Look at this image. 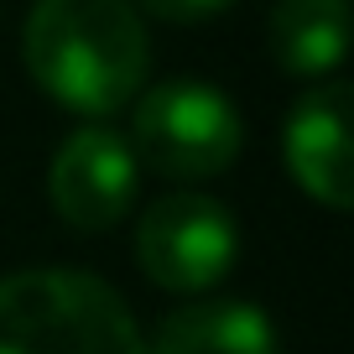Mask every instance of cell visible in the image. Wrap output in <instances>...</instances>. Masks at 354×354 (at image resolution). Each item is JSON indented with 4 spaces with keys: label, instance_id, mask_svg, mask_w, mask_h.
I'll return each mask as SVG.
<instances>
[{
    "label": "cell",
    "instance_id": "5b68a950",
    "mask_svg": "<svg viewBox=\"0 0 354 354\" xmlns=\"http://www.w3.org/2000/svg\"><path fill=\"white\" fill-rule=\"evenodd\" d=\"M136 177H141V162L125 136H115L110 125H78L53 156L47 193L68 224L110 230L136 203Z\"/></svg>",
    "mask_w": 354,
    "mask_h": 354
},
{
    "label": "cell",
    "instance_id": "8992f818",
    "mask_svg": "<svg viewBox=\"0 0 354 354\" xmlns=\"http://www.w3.org/2000/svg\"><path fill=\"white\" fill-rule=\"evenodd\" d=\"M287 167L302 183V193L323 203V209L344 214L349 209V84L333 78L302 94L297 110L287 120Z\"/></svg>",
    "mask_w": 354,
    "mask_h": 354
},
{
    "label": "cell",
    "instance_id": "9c48e42d",
    "mask_svg": "<svg viewBox=\"0 0 354 354\" xmlns=\"http://www.w3.org/2000/svg\"><path fill=\"white\" fill-rule=\"evenodd\" d=\"M141 6L162 21H203V16H219L224 6H234V0H141Z\"/></svg>",
    "mask_w": 354,
    "mask_h": 354
},
{
    "label": "cell",
    "instance_id": "7a4b0ae2",
    "mask_svg": "<svg viewBox=\"0 0 354 354\" xmlns=\"http://www.w3.org/2000/svg\"><path fill=\"white\" fill-rule=\"evenodd\" d=\"M0 354H146V339L110 281L37 266L0 277Z\"/></svg>",
    "mask_w": 354,
    "mask_h": 354
},
{
    "label": "cell",
    "instance_id": "ba28073f",
    "mask_svg": "<svg viewBox=\"0 0 354 354\" xmlns=\"http://www.w3.org/2000/svg\"><path fill=\"white\" fill-rule=\"evenodd\" d=\"M266 32L287 73L328 78L349 53V0H277Z\"/></svg>",
    "mask_w": 354,
    "mask_h": 354
},
{
    "label": "cell",
    "instance_id": "52a82bcc",
    "mask_svg": "<svg viewBox=\"0 0 354 354\" xmlns=\"http://www.w3.org/2000/svg\"><path fill=\"white\" fill-rule=\"evenodd\" d=\"M146 354H277V328L255 302H193L162 318Z\"/></svg>",
    "mask_w": 354,
    "mask_h": 354
},
{
    "label": "cell",
    "instance_id": "6da1fadb",
    "mask_svg": "<svg viewBox=\"0 0 354 354\" xmlns=\"http://www.w3.org/2000/svg\"><path fill=\"white\" fill-rule=\"evenodd\" d=\"M26 73L78 115H110L146 78V26L131 0H37L26 16Z\"/></svg>",
    "mask_w": 354,
    "mask_h": 354
},
{
    "label": "cell",
    "instance_id": "3957f363",
    "mask_svg": "<svg viewBox=\"0 0 354 354\" xmlns=\"http://www.w3.org/2000/svg\"><path fill=\"white\" fill-rule=\"evenodd\" d=\"M136 162L162 177H219L240 156V110L198 78L146 88L136 104Z\"/></svg>",
    "mask_w": 354,
    "mask_h": 354
},
{
    "label": "cell",
    "instance_id": "277c9868",
    "mask_svg": "<svg viewBox=\"0 0 354 354\" xmlns=\"http://www.w3.org/2000/svg\"><path fill=\"white\" fill-rule=\"evenodd\" d=\"M240 255V230L230 209L203 193H167L141 214L136 266L167 292H203L230 277Z\"/></svg>",
    "mask_w": 354,
    "mask_h": 354
}]
</instances>
